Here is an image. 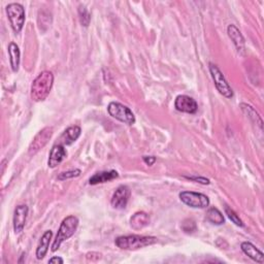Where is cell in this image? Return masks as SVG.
Returning a JSON list of instances; mask_svg holds the SVG:
<instances>
[{
    "mask_svg": "<svg viewBox=\"0 0 264 264\" xmlns=\"http://www.w3.org/2000/svg\"><path fill=\"white\" fill-rule=\"evenodd\" d=\"M54 83V76L51 71H42L31 85V99L35 102H43L51 92Z\"/></svg>",
    "mask_w": 264,
    "mask_h": 264,
    "instance_id": "obj_1",
    "label": "cell"
},
{
    "mask_svg": "<svg viewBox=\"0 0 264 264\" xmlns=\"http://www.w3.org/2000/svg\"><path fill=\"white\" fill-rule=\"evenodd\" d=\"M157 238L154 236H142V235H125L119 236L115 241V244L118 248L122 250H139L157 243Z\"/></svg>",
    "mask_w": 264,
    "mask_h": 264,
    "instance_id": "obj_2",
    "label": "cell"
},
{
    "mask_svg": "<svg viewBox=\"0 0 264 264\" xmlns=\"http://www.w3.org/2000/svg\"><path fill=\"white\" fill-rule=\"evenodd\" d=\"M79 227V219L76 216H68L62 221L56 239L52 244V252H56L63 242L69 240L74 235Z\"/></svg>",
    "mask_w": 264,
    "mask_h": 264,
    "instance_id": "obj_3",
    "label": "cell"
},
{
    "mask_svg": "<svg viewBox=\"0 0 264 264\" xmlns=\"http://www.w3.org/2000/svg\"><path fill=\"white\" fill-rule=\"evenodd\" d=\"M107 112L114 119L127 125H133L135 123V116L132 111L122 103L111 102L107 106Z\"/></svg>",
    "mask_w": 264,
    "mask_h": 264,
    "instance_id": "obj_4",
    "label": "cell"
},
{
    "mask_svg": "<svg viewBox=\"0 0 264 264\" xmlns=\"http://www.w3.org/2000/svg\"><path fill=\"white\" fill-rule=\"evenodd\" d=\"M6 14L11 22L12 28L16 33H19L25 23V10L19 3H11L6 6Z\"/></svg>",
    "mask_w": 264,
    "mask_h": 264,
    "instance_id": "obj_5",
    "label": "cell"
},
{
    "mask_svg": "<svg viewBox=\"0 0 264 264\" xmlns=\"http://www.w3.org/2000/svg\"><path fill=\"white\" fill-rule=\"evenodd\" d=\"M209 71H211L212 78L215 81V85L217 90L219 91L220 94H222L226 98H231L233 96L232 89L229 86V84L227 83V81L221 70L219 69L217 65L213 64V63H209Z\"/></svg>",
    "mask_w": 264,
    "mask_h": 264,
    "instance_id": "obj_6",
    "label": "cell"
},
{
    "mask_svg": "<svg viewBox=\"0 0 264 264\" xmlns=\"http://www.w3.org/2000/svg\"><path fill=\"white\" fill-rule=\"evenodd\" d=\"M180 199L182 203L193 208H205L209 205V199L206 195L192 191H184L180 193Z\"/></svg>",
    "mask_w": 264,
    "mask_h": 264,
    "instance_id": "obj_7",
    "label": "cell"
},
{
    "mask_svg": "<svg viewBox=\"0 0 264 264\" xmlns=\"http://www.w3.org/2000/svg\"><path fill=\"white\" fill-rule=\"evenodd\" d=\"M52 135H53V127H45V128H43L36 134L28 149V154L30 156H33V155H35L41 149H42L44 145L49 142Z\"/></svg>",
    "mask_w": 264,
    "mask_h": 264,
    "instance_id": "obj_8",
    "label": "cell"
},
{
    "mask_svg": "<svg viewBox=\"0 0 264 264\" xmlns=\"http://www.w3.org/2000/svg\"><path fill=\"white\" fill-rule=\"evenodd\" d=\"M130 189L127 186H120L118 188L112 197L111 203L114 208L117 209H123L127 206V203L129 202L130 198Z\"/></svg>",
    "mask_w": 264,
    "mask_h": 264,
    "instance_id": "obj_9",
    "label": "cell"
},
{
    "mask_svg": "<svg viewBox=\"0 0 264 264\" xmlns=\"http://www.w3.org/2000/svg\"><path fill=\"white\" fill-rule=\"evenodd\" d=\"M175 106L179 112L187 114H195L198 110L197 102L192 97L187 95H179L176 98Z\"/></svg>",
    "mask_w": 264,
    "mask_h": 264,
    "instance_id": "obj_10",
    "label": "cell"
},
{
    "mask_svg": "<svg viewBox=\"0 0 264 264\" xmlns=\"http://www.w3.org/2000/svg\"><path fill=\"white\" fill-rule=\"evenodd\" d=\"M27 215H28V206L27 205L22 204L16 207L14 214V230L16 234L21 233L23 231Z\"/></svg>",
    "mask_w": 264,
    "mask_h": 264,
    "instance_id": "obj_11",
    "label": "cell"
},
{
    "mask_svg": "<svg viewBox=\"0 0 264 264\" xmlns=\"http://www.w3.org/2000/svg\"><path fill=\"white\" fill-rule=\"evenodd\" d=\"M66 155L67 153H66V150L64 149V145H62L60 143L54 145L49 156V161H48L49 167L55 168L63 161V159L66 157Z\"/></svg>",
    "mask_w": 264,
    "mask_h": 264,
    "instance_id": "obj_12",
    "label": "cell"
},
{
    "mask_svg": "<svg viewBox=\"0 0 264 264\" xmlns=\"http://www.w3.org/2000/svg\"><path fill=\"white\" fill-rule=\"evenodd\" d=\"M81 128L79 126H70L62 133L59 139V143L62 145H69L75 142L81 135Z\"/></svg>",
    "mask_w": 264,
    "mask_h": 264,
    "instance_id": "obj_13",
    "label": "cell"
},
{
    "mask_svg": "<svg viewBox=\"0 0 264 264\" xmlns=\"http://www.w3.org/2000/svg\"><path fill=\"white\" fill-rule=\"evenodd\" d=\"M227 32H228L229 38L233 41L236 50L240 53H244V39L242 34V32L238 29V27L234 25H229L227 28Z\"/></svg>",
    "mask_w": 264,
    "mask_h": 264,
    "instance_id": "obj_14",
    "label": "cell"
},
{
    "mask_svg": "<svg viewBox=\"0 0 264 264\" xmlns=\"http://www.w3.org/2000/svg\"><path fill=\"white\" fill-rule=\"evenodd\" d=\"M241 248H242V251L247 255L248 257H250L252 260L254 261H256L258 263H263L264 262V255L263 253L257 249L256 247H255V245L249 242H244L241 245Z\"/></svg>",
    "mask_w": 264,
    "mask_h": 264,
    "instance_id": "obj_15",
    "label": "cell"
},
{
    "mask_svg": "<svg viewBox=\"0 0 264 264\" xmlns=\"http://www.w3.org/2000/svg\"><path fill=\"white\" fill-rule=\"evenodd\" d=\"M119 177V174L116 170H111V171H100L92 176L89 180V184L90 185H97V184H102L106 183V182L113 181Z\"/></svg>",
    "mask_w": 264,
    "mask_h": 264,
    "instance_id": "obj_16",
    "label": "cell"
},
{
    "mask_svg": "<svg viewBox=\"0 0 264 264\" xmlns=\"http://www.w3.org/2000/svg\"><path fill=\"white\" fill-rule=\"evenodd\" d=\"M150 224V216L144 212L135 213L130 218V225L134 230H141Z\"/></svg>",
    "mask_w": 264,
    "mask_h": 264,
    "instance_id": "obj_17",
    "label": "cell"
},
{
    "mask_svg": "<svg viewBox=\"0 0 264 264\" xmlns=\"http://www.w3.org/2000/svg\"><path fill=\"white\" fill-rule=\"evenodd\" d=\"M52 236H53V232L51 230H48L45 231L40 241V244L38 245V249H36V257H38V259H42L44 258L45 255H47L48 253V250H49V245H50V242L52 240Z\"/></svg>",
    "mask_w": 264,
    "mask_h": 264,
    "instance_id": "obj_18",
    "label": "cell"
},
{
    "mask_svg": "<svg viewBox=\"0 0 264 264\" xmlns=\"http://www.w3.org/2000/svg\"><path fill=\"white\" fill-rule=\"evenodd\" d=\"M8 54H10V61H11V66L14 72H17L19 70L20 66V50L19 47L15 43L11 42L8 44Z\"/></svg>",
    "mask_w": 264,
    "mask_h": 264,
    "instance_id": "obj_19",
    "label": "cell"
},
{
    "mask_svg": "<svg viewBox=\"0 0 264 264\" xmlns=\"http://www.w3.org/2000/svg\"><path fill=\"white\" fill-rule=\"evenodd\" d=\"M206 220L215 225H222L225 222L224 216L219 209L216 207H211L206 212Z\"/></svg>",
    "mask_w": 264,
    "mask_h": 264,
    "instance_id": "obj_20",
    "label": "cell"
},
{
    "mask_svg": "<svg viewBox=\"0 0 264 264\" xmlns=\"http://www.w3.org/2000/svg\"><path fill=\"white\" fill-rule=\"evenodd\" d=\"M242 106V110L247 114V116L250 118V119L254 122V123H256L258 124V126L260 127V129L262 130L263 128V122H262V119L260 118L259 114L254 110V108L251 106V105H248V104H245V103H242L241 104Z\"/></svg>",
    "mask_w": 264,
    "mask_h": 264,
    "instance_id": "obj_21",
    "label": "cell"
},
{
    "mask_svg": "<svg viewBox=\"0 0 264 264\" xmlns=\"http://www.w3.org/2000/svg\"><path fill=\"white\" fill-rule=\"evenodd\" d=\"M79 16H80L81 24L85 27H88L90 24V21H91V15L85 6L79 7Z\"/></svg>",
    "mask_w": 264,
    "mask_h": 264,
    "instance_id": "obj_22",
    "label": "cell"
},
{
    "mask_svg": "<svg viewBox=\"0 0 264 264\" xmlns=\"http://www.w3.org/2000/svg\"><path fill=\"white\" fill-rule=\"evenodd\" d=\"M225 213L226 215L228 216L229 219L236 225V226H240V227H244V223L243 221L241 220V218L236 215V213L233 211V209L229 208L228 206H225Z\"/></svg>",
    "mask_w": 264,
    "mask_h": 264,
    "instance_id": "obj_23",
    "label": "cell"
},
{
    "mask_svg": "<svg viewBox=\"0 0 264 264\" xmlns=\"http://www.w3.org/2000/svg\"><path fill=\"white\" fill-rule=\"evenodd\" d=\"M196 223L192 219H186L182 224V229L186 233H193L196 231Z\"/></svg>",
    "mask_w": 264,
    "mask_h": 264,
    "instance_id": "obj_24",
    "label": "cell"
},
{
    "mask_svg": "<svg viewBox=\"0 0 264 264\" xmlns=\"http://www.w3.org/2000/svg\"><path fill=\"white\" fill-rule=\"evenodd\" d=\"M80 175H81V170L80 169L69 170V171H65V172H62V174H60L59 177H58V180L64 181V180H68V179H72V178H77Z\"/></svg>",
    "mask_w": 264,
    "mask_h": 264,
    "instance_id": "obj_25",
    "label": "cell"
},
{
    "mask_svg": "<svg viewBox=\"0 0 264 264\" xmlns=\"http://www.w3.org/2000/svg\"><path fill=\"white\" fill-rule=\"evenodd\" d=\"M188 179L190 180H193V181H196L197 183H200V184H203V185H208L209 184V181L205 178H197V177H187Z\"/></svg>",
    "mask_w": 264,
    "mask_h": 264,
    "instance_id": "obj_26",
    "label": "cell"
},
{
    "mask_svg": "<svg viewBox=\"0 0 264 264\" xmlns=\"http://www.w3.org/2000/svg\"><path fill=\"white\" fill-rule=\"evenodd\" d=\"M143 161L145 164L148 165H153L155 162H156V158H155L154 156H143Z\"/></svg>",
    "mask_w": 264,
    "mask_h": 264,
    "instance_id": "obj_27",
    "label": "cell"
},
{
    "mask_svg": "<svg viewBox=\"0 0 264 264\" xmlns=\"http://www.w3.org/2000/svg\"><path fill=\"white\" fill-rule=\"evenodd\" d=\"M63 262H64V261H63V259L62 258H60V257H53V258H51L50 260H49V263H60V264H62Z\"/></svg>",
    "mask_w": 264,
    "mask_h": 264,
    "instance_id": "obj_28",
    "label": "cell"
}]
</instances>
